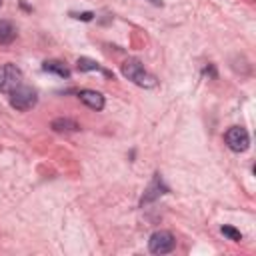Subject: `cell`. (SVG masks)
I'll list each match as a JSON object with an SVG mask.
<instances>
[{
  "label": "cell",
  "mask_w": 256,
  "mask_h": 256,
  "mask_svg": "<svg viewBox=\"0 0 256 256\" xmlns=\"http://www.w3.org/2000/svg\"><path fill=\"white\" fill-rule=\"evenodd\" d=\"M122 76L128 78L130 82H134L140 88H154L156 86V78L150 72H146L142 62L136 60V58H128L122 64Z\"/></svg>",
  "instance_id": "6da1fadb"
},
{
  "label": "cell",
  "mask_w": 256,
  "mask_h": 256,
  "mask_svg": "<svg viewBox=\"0 0 256 256\" xmlns=\"http://www.w3.org/2000/svg\"><path fill=\"white\" fill-rule=\"evenodd\" d=\"M38 102V96H36V90H32L30 86H16L12 92H10V106L20 110V112H26L30 108H34Z\"/></svg>",
  "instance_id": "7a4b0ae2"
},
{
  "label": "cell",
  "mask_w": 256,
  "mask_h": 256,
  "mask_svg": "<svg viewBox=\"0 0 256 256\" xmlns=\"http://www.w3.org/2000/svg\"><path fill=\"white\" fill-rule=\"evenodd\" d=\"M174 246H176V240L168 230H156L148 240V250L152 254H168L174 250Z\"/></svg>",
  "instance_id": "3957f363"
},
{
  "label": "cell",
  "mask_w": 256,
  "mask_h": 256,
  "mask_svg": "<svg viewBox=\"0 0 256 256\" xmlns=\"http://www.w3.org/2000/svg\"><path fill=\"white\" fill-rule=\"evenodd\" d=\"M224 142H226V146H228L232 152H244V150H248V146H250V136H248L246 128H242V126H232V128L226 130Z\"/></svg>",
  "instance_id": "277c9868"
},
{
  "label": "cell",
  "mask_w": 256,
  "mask_h": 256,
  "mask_svg": "<svg viewBox=\"0 0 256 256\" xmlns=\"http://www.w3.org/2000/svg\"><path fill=\"white\" fill-rule=\"evenodd\" d=\"M20 84H22V72H20V68L16 64L0 66V92L10 94Z\"/></svg>",
  "instance_id": "5b68a950"
},
{
  "label": "cell",
  "mask_w": 256,
  "mask_h": 256,
  "mask_svg": "<svg viewBox=\"0 0 256 256\" xmlns=\"http://www.w3.org/2000/svg\"><path fill=\"white\" fill-rule=\"evenodd\" d=\"M78 96L92 110H102L104 108V96L100 92H96V90H80Z\"/></svg>",
  "instance_id": "8992f818"
},
{
  "label": "cell",
  "mask_w": 256,
  "mask_h": 256,
  "mask_svg": "<svg viewBox=\"0 0 256 256\" xmlns=\"http://www.w3.org/2000/svg\"><path fill=\"white\" fill-rule=\"evenodd\" d=\"M164 192H166V188L162 186V178H160V174H156V176H154V180L150 182L148 190H146V192H144V196H142V204L156 200V198H158L160 194H164Z\"/></svg>",
  "instance_id": "52a82bcc"
},
{
  "label": "cell",
  "mask_w": 256,
  "mask_h": 256,
  "mask_svg": "<svg viewBox=\"0 0 256 256\" xmlns=\"http://www.w3.org/2000/svg\"><path fill=\"white\" fill-rule=\"evenodd\" d=\"M42 70H44V72H52V74H56V76H60V78H68V76H70L68 66H66L64 62H60V60H46V62L42 64Z\"/></svg>",
  "instance_id": "ba28073f"
},
{
  "label": "cell",
  "mask_w": 256,
  "mask_h": 256,
  "mask_svg": "<svg viewBox=\"0 0 256 256\" xmlns=\"http://www.w3.org/2000/svg\"><path fill=\"white\" fill-rule=\"evenodd\" d=\"M52 130L54 132H78L80 124L72 118H56L52 120Z\"/></svg>",
  "instance_id": "9c48e42d"
},
{
  "label": "cell",
  "mask_w": 256,
  "mask_h": 256,
  "mask_svg": "<svg viewBox=\"0 0 256 256\" xmlns=\"http://www.w3.org/2000/svg\"><path fill=\"white\" fill-rule=\"evenodd\" d=\"M76 66H78V70H80V72H104L106 76H110V72L102 70V66H100L96 60H92V58H86V56L78 58Z\"/></svg>",
  "instance_id": "30bf717a"
},
{
  "label": "cell",
  "mask_w": 256,
  "mask_h": 256,
  "mask_svg": "<svg viewBox=\"0 0 256 256\" xmlns=\"http://www.w3.org/2000/svg\"><path fill=\"white\" fill-rule=\"evenodd\" d=\"M16 38V28L10 20H0V44H10Z\"/></svg>",
  "instance_id": "8fae6325"
},
{
  "label": "cell",
  "mask_w": 256,
  "mask_h": 256,
  "mask_svg": "<svg viewBox=\"0 0 256 256\" xmlns=\"http://www.w3.org/2000/svg\"><path fill=\"white\" fill-rule=\"evenodd\" d=\"M220 232H222L226 238L234 240V242H240V240H242V234H240V230H236L234 226H228V224H224V226L220 228Z\"/></svg>",
  "instance_id": "7c38bea8"
},
{
  "label": "cell",
  "mask_w": 256,
  "mask_h": 256,
  "mask_svg": "<svg viewBox=\"0 0 256 256\" xmlns=\"http://www.w3.org/2000/svg\"><path fill=\"white\" fill-rule=\"evenodd\" d=\"M72 16H74V18H78V20H86V22L94 18V14H92V12H80V14H78V12H72Z\"/></svg>",
  "instance_id": "4fadbf2b"
},
{
  "label": "cell",
  "mask_w": 256,
  "mask_h": 256,
  "mask_svg": "<svg viewBox=\"0 0 256 256\" xmlns=\"http://www.w3.org/2000/svg\"><path fill=\"white\" fill-rule=\"evenodd\" d=\"M148 2H152V4H156V6H162V0H148Z\"/></svg>",
  "instance_id": "5bb4252c"
}]
</instances>
